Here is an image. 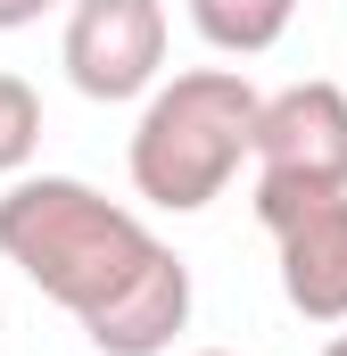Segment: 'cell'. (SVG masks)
Listing matches in <instances>:
<instances>
[{
	"label": "cell",
	"mask_w": 347,
	"mask_h": 356,
	"mask_svg": "<svg viewBox=\"0 0 347 356\" xmlns=\"http://www.w3.org/2000/svg\"><path fill=\"white\" fill-rule=\"evenodd\" d=\"M0 257L58 298L99 356H166L190 323V266L108 191L75 175H8Z\"/></svg>",
	"instance_id": "6da1fadb"
},
{
	"label": "cell",
	"mask_w": 347,
	"mask_h": 356,
	"mask_svg": "<svg viewBox=\"0 0 347 356\" xmlns=\"http://www.w3.org/2000/svg\"><path fill=\"white\" fill-rule=\"evenodd\" d=\"M257 99L264 91L240 67H190L174 83L141 91V124L124 141V175L149 207L166 216H198L215 207L240 158H248V133H257Z\"/></svg>",
	"instance_id": "7a4b0ae2"
},
{
	"label": "cell",
	"mask_w": 347,
	"mask_h": 356,
	"mask_svg": "<svg viewBox=\"0 0 347 356\" xmlns=\"http://www.w3.org/2000/svg\"><path fill=\"white\" fill-rule=\"evenodd\" d=\"M257 224L281 249V298L306 323H347V191L257 182Z\"/></svg>",
	"instance_id": "3957f363"
},
{
	"label": "cell",
	"mask_w": 347,
	"mask_h": 356,
	"mask_svg": "<svg viewBox=\"0 0 347 356\" xmlns=\"http://www.w3.org/2000/svg\"><path fill=\"white\" fill-rule=\"evenodd\" d=\"M58 67L83 99H141L166 75V0H67Z\"/></svg>",
	"instance_id": "277c9868"
},
{
	"label": "cell",
	"mask_w": 347,
	"mask_h": 356,
	"mask_svg": "<svg viewBox=\"0 0 347 356\" xmlns=\"http://www.w3.org/2000/svg\"><path fill=\"white\" fill-rule=\"evenodd\" d=\"M248 158L257 182L281 191H347V83H289L257 99Z\"/></svg>",
	"instance_id": "5b68a950"
},
{
	"label": "cell",
	"mask_w": 347,
	"mask_h": 356,
	"mask_svg": "<svg viewBox=\"0 0 347 356\" xmlns=\"http://www.w3.org/2000/svg\"><path fill=\"white\" fill-rule=\"evenodd\" d=\"M289 17H298V0H190L198 42L223 50V58H264L289 33Z\"/></svg>",
	"instance_id": "8992f818"
},
{
	"label": "cell",
	"mask_w": 347,
	"mask_h": 356,
	"mask_svg": "<svg viewBox=\"0 0 347 356\" xmlns=\"http://www.w3.org/2000/svg\"><path fill=\"white\" fill-rule=\"evenodd\" d=\"M42 149V91L0 67V175H25Z\"/></svg>",
	"instance_id": "52a82bcc"
},
{
	"label": "cell",
	"mask_w": 347,
	"mask_h": 356,
	"mask_svg": "<svg viewBox=\"0 0 347 356\" xmlns=\"http://www.w3.org/2000/svg\"><path fill=\"white\" fill-rule=\"evenodd\" d=\"M50 8H67V0H0V33H25V25H42Z\"/></svg>",
	"instance_id": "ba28073f"
},
{
	"label": "cell",
	"mask_w": 347,
	"mask_h": 356,
	"mask_svg": "<svg viewBox=\"0 0 347 356\" xmlns=\"http://www.w3.org/2000/svg\"><path fill=\"white\" fill-rule=\"evenodd\" d=\"M323 356H347V332H331V340H323Z\"/></svg>",
	"instance_id": "9c48e42d"
},
{
	"label": "cell",
	"mask_w": 347,
	"mask_h": 356,
	"mask_svg": "<svg viewBox=\"0 0 347 356\" xmlns=\"http://www.w3.org/2000/svg\"><path fill=\"white\" fill-rule=\"evenodd\" d=\"M198 356H232V348H198Z\"/></svg>",
	"instance_id": "30bf717a"
}]
</instances>
